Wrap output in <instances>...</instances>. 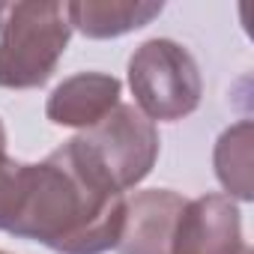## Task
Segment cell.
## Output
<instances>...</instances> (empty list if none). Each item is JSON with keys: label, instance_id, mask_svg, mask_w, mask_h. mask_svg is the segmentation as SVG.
I'll return each mask as SVG.
<instances>
[{"label": "cell", "instance_id": "6da1fadb", "mask_svg": "<svg viewBox=\"0 0 254 254\" xmlns=\"http://www.w3.org/2000/svg\"><path fill=\"white\" fill-rule=\"evenodd\" d=\"M123 224L126 194L93 168L72 138L39 165H24L6 233L42 242L57 254H105L117 248Z\"/></svg>", "mask_w": 254, "mask_h": 254}, {"label": "cell", "instance_id": "7a4b0ae2", "mask_svg": "<svg viewBox=\"0 0 254 254\" xmlns=\"http://www.w3.org/2000/svg\"><path fill=\"white\" fill-rule=\"evenodd\" d=\"M72 39L66 3H0V87H42Z\"/></svg>", "mask_w": 254, "mask_h": 254}, {"label": "cell", "instance_id": "3957f363", "mask_svg": "<svg viewBox=\"0 0 254 254\" xmlns=\"http://www.w3.org/2000/svg\"><path fill=\"white\" fill-rule=\"evenodd\" d=\"M129 87L135 108L147 120L177 123L197 111L203 78L189 48L174 39H150L129 60Z\"/></svg>", "mask_w": 254, "mask_h": 254}, {"label": "cell", "instance_id": "277c9868", "mask_svg": "<svg viewBox=\"0 0 254 254\" xmlns=\"http://www.w3.org/2000/svg\"><path fill=\"white\" fill-rule=\"evenodd\" d=\"M75 141L84 150V156L93 162V168L120 194L144 183L159 159L156 123L147 120L135 105H123V102L93 129L75 135Z\"/></svg>", "mask_w": 254, "mask_h": 254}, {"label": "cell", "instance_id": "5b68a950", "mask_svg": "<svg viewBox=\"0 0 254 254\" xmlns=\"http://www.w3.org/2000/svg\"><path fill=\"white\" fill-rule=\"evenodd\" d=\"M239 206L227 194H203L186 200L171 254H245Z\"/></svg>", "mask_w": 254, "mask_h": 254}, {"label": "cell", "instance_id": "8992f818", "mask_svg": "<svg viewBox=\"0 0 254 254\" xmlns=\"http://www.w3.org/2000/svg\"><path fill=\"white\" fill-rule=\"evenodd\" d=\"M186 197L171 189H147L126 197V224L117 254H171Z\"/></svg>", "mask_w": 254, "mask_h": 254}, {"label": "cell", "instance_id": "52a82bcc", "mask_svg": "<svg viewBox=\"0 0 254 254\" xmlns=\"http://www.w3.org/2000/svg\"><path fill=\"white\" fill-rule=\"evenodd\" d=\"M120 81L105 72H78L54 87L45 105V117L54 126L69 129H93L120 105Z\"/></svg>", "mask_w": 254, "mask_h": 254}, {"label": "cell", "instance_id": "ba28073f", "mask_svg": "<svg viewBox=\"0 0 254 254\" xmlns=\"http://www.w3.org/2000/svg\"><path fill=\"white\" fill-rule=\"evenodd\" d=\"M162 3L144 0H75L66 3V15L72 30L87 39H117L123 33L141 30L156 15H162Z\"/></svg>", "mask_w": 254, "mask_h": 254}, {"label": "cell", "instance_id": "9c48e42d", "mask_svg": "<svg viewBox=\"0 0 254 254\" xmlns=\"http://www.w3.org/2000/svg\"><path fill=\"white\" fill-rule=\"evenodd\" d=\"M251 147H254V126L251 120H239L236 126L221 132L215 144V177L224 186L227 197L251 200L254 183H251Z\"/></svg>", "mask_w": 254, "mask_h": 254}, {"label": "cell", "instance_id": "30bf717a", "mask_svg": "<svg viewBox=\"0 0 254 254\" xmlns=\"http://www.w3.org/2000/svg\"><path fill=\"white\" fill-rule=\"evenodd\" d=\"M21 171H24L21 162L0 153V230H9L12 224L18 191H21Z\"/></svg>", "mask_w": 254, "mask_h": 254}, {"label": "cell", "instance_id": "8fae6325", "mask_svg": "<svg viewBox=\"0 0 254 254\" xmlns=\"http://www.w3.org/2000/svg\"><path fill=\"white\" fill-rule=\"evenodd\" d=\"M0 153H6V129H3V120H0Z\"/></svg>", "mask_w": 254, "mask_h": 254}, {"label": "cell", "instance_id": "7c38bea8", "mask_svg": "<svg viewBox=\"0 0 254 254\" xmlns=\"http://www.w3.org/2000/svg\"><path fill=\"white\" fill-rule=\"evenodd\" d=\"M0 254H6V251H0Z\"/></svg>", "mask_w": 254, "mask_h": 254}]
</instances>
